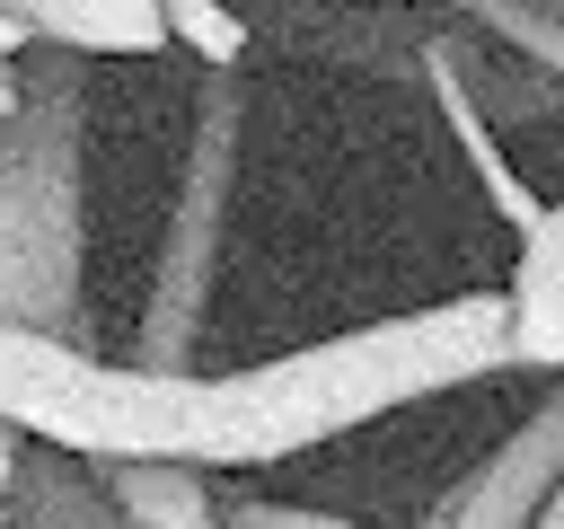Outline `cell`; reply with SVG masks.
Wrapping results in <instances>:
<instances>
[{"label": "cell", "instance_id": "cell-1", "mask_svg": "<svg viewBox=\"0 0 564 529\" xmlns=\"http://www.w3.org/2000/svg\"><path fill=\"white\" fill-rule=\"evenodd\" d=\"M485 370H511V291H458L326 344H300L256 370L212 379V467H264L291 450H317L335 432H361L397 406H423L441 388H467Z\"/></svg>", "mask_w": 564, "mask_h": 529}, {"label": "cell", "instance_id": "cell-2", "mask_svg": "<svg viewBox=\"0 0 564 529\" xmlns=\"http://www.w3.org/2000/svg\"><path fill=\"white\" fill-rule=\"evenodd\" d=\"M79 256H88V123L70 71H26V97L0 115V317L70 335Z\"/></svg>", "mask_w": 564, "mask_h": 529}, {"label": "cell", "instance_id": "cell-3", "mask_svg": "<svg viewBox=\"0 0 564 529\" xmlns=\"http://www.w3.org/2000/svg\"><path fill=\"white\" fill-rule=\"evenodd\" d=\"M238 141H247V97L229 71H212L194 106V150L150 256V300H141V361L150 370H194V344L220 300V256H229V194H238Z\"/></svg>", "mask_w": 564, "mask_h": 529}, {"label": "cell", "instance_id": "cell-4", "mask_svg": "<svg viewBox=\"0 0 564 529\" xmlns=\"http://www.w3.org/2000/svg\"><path fill=\"white\" fill-rule=\"evenodd\" d=\"M555 485H564V370H555V388H546L414 529H538V511H546Z\"/></svg>", "mask_w": 564, "mask_h": 529}, {"label": "cell", "instance_id": "cell-5", "mask_svg": "<svg viewBox=\"0 0 564 529\" xmlns=\"http://www.w3.org/2000/svg\"><path fill=\"white\" fill-rule=\"evenodd\" d=\"M423 88H432V106H441V123H449V141L467 150V168H476V185H485V203L511 220V238L546 212L529 185H520V168L502 159V141H494V115H485V97L467 88V71H458V53H449V35L441 44H423Z\"/></svg>", "mask_w": 564, "mask_h": 529}, {"label": "cell", "instance_id": "cell-6", "mask_svg": "<svg viewBox=\"0 0 564 529\" xmlns=\"http://www.w3.org/2000/svg\"><path fill=\"white\" fill-rule=\"evenodd\" d=\"M9 529H132V520H123L97 458L35 441L18 458V485H9Z\"/></svg>", "mask_w": 564, "mask_h": 529}, {"label": "cell", "instance_id": "cell-7", "mask_svg": "<svg viewBox=\"0 0 564 529\" xmlns=\"http://www.w3.org/2000/svg\"><path fill=\"white\" fill-rule=\"evenodd\" d=\"M0 18H18L35 44L62 53H167V9L159 0H0Z\"/></svg>", "mask_w": 564, "mask_h": 529}, {"label": "cell", "instance_id": "cell-8", "mask_svg": "<svg viewBox=\"0 0 564 529\" xmlns=\"http://www.w3.org/2000/svg\"><path fill=\"white\" fill-rule=\"evenodd\" d=\"M511 370H564V229L529 220L511 256Z\"/></svg>", "mask_w": 564, "mask_h": 529}, {"label": "cell", "instance_id": "cell-9", "mask_svg": "<svg viewBox=\"0 0 564 529\" xmlns=\"http://www.w3.org/2000/svg\"><path fill=\"white\" fill-rule=\"evenodd\" d=\"M97 467L132 529H229V511L203 485L212 467H194V458H97Z\"/></svg>", "mask_w": 564, "mask_h": 529}, {"label": "cell", "instance_id": "cell-10", "mask_svg": "<svg viewBox=\"0 0 564 529\" xmlns=\"http://www.w3.org/2000/svg\"><path fill=\"white\" fill-rule=\"evenodd\" d=\"M432 9H449V18L476 26L494 53L546 71V79L564 88V9H555V0H432Z\"/></svg>", "mask_w": 564, "mask_h": 529}, {"label": "cell", "instance_id": "cell-11", "mask_svg": "<svg viewBox=\"0 0 564 529\" xmlns=\"http://www.w3.org/2000/svg\"><path fill=\"white\" fill-rule=\"evenodd\" d=\"M167 9V35L203 62V71H238L247 62V18L220 9V0H159Z\"/></svg>", "mask_w": 564, "mask_h": 529}, {"label": "cell", "instance_id": "cell-12", "mask_svg": "<svg viewBox=\"0 0 564 529\" xmlns=\"http://www.w3.org/2000/svg\"><path fill=\"white\" fill-rule=\"evenodd\" d=\"M229 529H361V520L308 511V503H229Z\"/></svg>", "mask_w": 564, "mask_h": 529}, {"label": "cell", "instance_id": "cell-13", "mask_svg": "<svg viewBox=\"0 0 564 529\" xmlns=\"http://www.w3.org/2000/svg\"><path fill=\"white\" fill-rule=\"evenodd\" d=\"M18 458H26V432L0 423V529H9V485H18Z\"/></svg>", "mask_w": 564, "mask_h": 529}, {"label": "cell", "instance_id": "cell-14", "mask_svg": "<svg viewBox=\"0 0 564 529\" xmlns=\"http://www.w3.org/2000/svg\"><path fill=\"white\" fill-rule=\"evenodd\" d=\"M26 44H35V35H26L18 18H0V62H9V53H26Z\"/></svg>", "mask_w": 564, "mask_h": 529}, {"label": "cell", "instance_id": "cell-15", "mask_svg": "<svg viewBox=\"0 0 564 529\" xmlns=\"http://www.w3.org/2000/svg\"><path fill=\"white\" fill-rule=\"evenodd\" d=\"M538 529H564V485L546 494V511H538Z\"/></svg>", "mask_w": 564, "mask_h": 529}, {"label": "cell", "instance_id": "cell-16", "mask_svg": "<svg viewBox=\"0 0 564 529\" xmlns=\"http://www.w3.org/2000/svg\"><path fill=\"white\" fill-rule=\"evenodd\" d=\"M538 220H546V229H564V203H546V212H538Z\"/></svg>", "mask_w": 564, "mask_h": 529}, {"label": "cell", "instance_id": "cell-17", "mask_svg": "<svg viewBox=\"0 0 564 529\" xmlns=\"http://www.w3.org/2000/svg\"><path fill=\"white\" fill-rule=\"evenodd\" d=\"M555 9H564V0H555Z\"/></svg>", "mask_w": 564, "mask_h": 529}]
</instances>
